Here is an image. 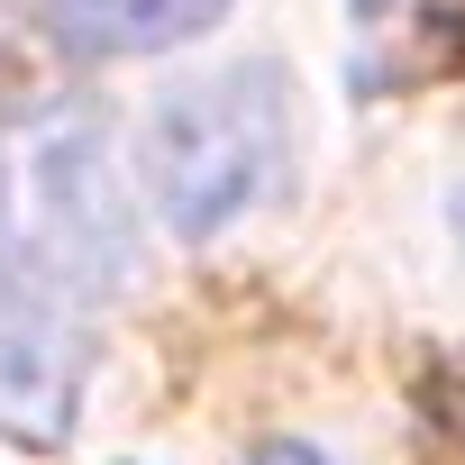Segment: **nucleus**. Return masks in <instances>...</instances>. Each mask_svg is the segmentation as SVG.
Listing matches in <instances>:
<instances>
[{"label":"nucleus","instance_id":"3","mask_svg":"<svg viewBox=\"0 0 465 465\" xmlns=\"http://www.w3.org/2000/svg\"><path fill=\"white\" fill-rule=\"evenodd\" d=\"M83 411V338L55 302L0 283V438L64 447Z\"/></svg>","mask_w":465,"mask_h":465},{"label":"nucleus","instance_id":"1","mask_svg":"<svg viewBox=\"0 0 465 465\" xmlns=\"http://www.w3.org/2000/svg\"><path fill=\"white\" fill-rule=\"evenodd\" d=\"M0 283L37 302H110L137 283V210L92 101L0 119Z\"/></svg>","mask_w":465,"mask_h":465},{"label":"nucleus","instance_id":"4","mask_svg":"<svg viewBox=\"0 0 465 465\" xmlns=\"http://www.w3.org/2000/svg\"><path fill=\"white\" fill-rule=\"evenodd\" d=\"M46 19L74 55H155L228 19V0H46Z\"/></svg>","mask_w":465,"mask_h":465},{"label":"nucleus","instance_id":"5","mask_svg":"<svg viewBox=\"0 0 465 465\" xmlns=\"http://www.w3.org/2000/svg\"><path fill=\"white\" fill-rule=\"evenodd\" d=\"M256 465H329V456H320V447H265Z\"/></svg>","mask_w":465,"mask_h":465},{"label":"nucleus","instance_id":"2","mask_svg":"<svg viewBox=\"0 0 465 465\" xmlns=\"http://www.w3.org/2000/svg\"><path fill=\"white\" fill-rule=\"evenodd\" d=\"M283 74L274 64H228L155 101L146 119V192L173 238H210V228L247 219L283 183Z\"/></svg>","mask_w":465,"mask_h":465}]
</instances>
